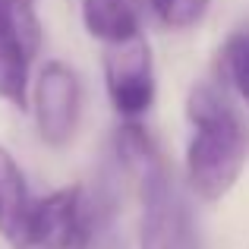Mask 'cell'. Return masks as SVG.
<instances>
[{"label":"cell","instance_id":"obj_1","mask_svg":"<svg viewBox=\"0 0 249 249\" xmlns=\"http://www.w3.org/2000/svg\"><path fill=\"white\" fill-rule=\"evenodd\" d=\"M117 155L139 183L142 196V249H199L193 214L186 199L174 183L158 145L136 123H126L117 133Z\"/></svg>","mask_w":249,"mask_h":249},{"label":"cell","instance_id":"obj_2","mask_svg":"<svg viewBox=\"0 0 249 249\" xmlns=\"http://www.w3.org/2000/svg\"><path fill=\"white\" fill-rule=\"evenodd\" d=\"M189 120L196 136L186 152V177L196 196L214 202L231 193L246 164L249 133L240 114L208 85H199L189 95Z\"/></svg>","mask_w":249,"mask_h":249},{"label":"cell","instance_id":"obj_3","mask_svg":"<svg viewBox=\"0 0 249 249\" xmlns=\"http://www.w3.org/2000/svg\"><path fill=\"white\" fill-rule=\"evenodd\" d=\"M104 79L107 95L114 101L117 114L139 117L155 101V67H152V48L142 35L129 41L110 44L104 54Z\"/></svg>","mask_w":249,"mask_h":249},{"label":"cell","instance_id":"obj_4","mask_svg":"<svg viewBox=\"0 0 249 249\" xmlns=\"http://www.w3.org/2000/svg\"><path fill=\"white\" fill-rule=\"evenodd\" d=\"M82 107V89L76 73L60 60L44 63L35 82V120L48 145L60 148L73 139Z\"/></svg>","mask_w":249,"mask_h":249},{"label":"cell","instance_id":"obj_5","mask_svg":"<svg viewBox=\"0 0 249 249\" xmlns=\"http://www.w3.org/2000/svg\"><path fill=\"white\" fill-rule=\"evenodd\" d=\"M85 196L79 186H67L35 202L32 212V246L76 249L85 233Z\"/></svg>","mask_w":249,"mask_h":249},{"label":"cell","instance_id":"obj_6","mask_svg":"<svg viewBox=\"0 0 249 249\" xmlns=\"http://www.w3.org/2000/svg\"><path fill=\"white\" fill-rule=\"evenodd\" d=\"M32 212L35 199L29 196L22 170L0 145V237L13 249H32Z\"/></svg>","mask_w":249,"mask_h":249},{"label":"cell","instance_id":"obj_7","mask_svg":"<svg viewBox=\"0 0 249 249\" xmlns=\"http://www.w3.org/2000/svg\"><path fill=\"white\" fill-rule=\"evenodd\" d=\"M142 3L145 0H82V22L98 41H129L139 35Z\"/></svg>","mask_w":249,"mask_h":249},{"label":"cell","instance_id":"obj_8","mask_svg":"<svg viewBox=\"0 0 249 249\" xmlns=\"http://www.w3.org/2000/svg\"><path fill=\"white\" fill-rule=\"evenodd\" d=\"M0 38H10L29 57L38 54L41 22L35 13V0H0Z\"/></svg>","mask_w":249,"mask_h":249},{"label":"cell","instance_id":"obj_9","mask_svg":"<svg viewBox=\"0 0 249 249\" xmlns=\"http://www.w3.org/2000/svg\"><path fill=\"white\" fill-rule=\"evenodd\" d=\"M29 63L32 57L10 38H0V98L16 107H25L29 95Z\"/></svg>","mask_w":249,"mask_h":249},{"label":"cell","instance_id":"obj_10","mask_svg":"<svg viewBox=\"0 0 249 249\" xmlns=\"http://www.w3.org/2000/svg\"><path fill=\"white\" fill-rule=\"evenodd\" d=\"M85 208H89L85 233H82L76 249H126L120 231L114 224V205H110V199L101 196V199H95V205L85 202Z\"/></svg>","mask_w":249,"mask_h":249},{"label":"cell","instance_id":"obj_11","mask_svg":"<svg viewBox=\"0 0 249 249\" xmlns=\"http://www.w3.org/2000/svg\"><path fill=\"white\" fill-rule=\"evenodd\" d=\"M224 70L231 76V82L237 85V91L249 104V35L240 32L224 44Z\"/></svg>","mask_w":249,"mask_h":249},{"label":"cell","instance_id":"obj_12","mask_svg":"<svg viewBox=\"0 0 249 249\" xmlns=\"http://www.w3.org/2000/svg\"><path fill=\"white\" fill-rule=\"evenodd\" d=\"M158 19L170 29H189L208 10V0H152Z\"/></svg>","mask_w":249,"mask_h":249}]
</instances>
